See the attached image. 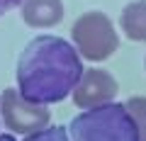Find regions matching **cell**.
<instances>
[{"label": "cell", "mask_w": 146, "mask_h": 141, "mask_svg": "<svg viewBox=\"0 0 146 141\" xmlns=\"http://www.w3.org/2000/svg\"><path fill=\"white\" fill-rule=\"evenodd\" d=\"M122 32L131 42H146V0H134L122 10Z\"/></svg>", "instance_id": "cell-7"}, {"label": "cell", "mask_w": 146, "mask_h": 141, "mask_svg": "<svg viewBox=\"0 0 146 141\" xmlns=\"http://www.w3.org/2000/svg\"><path fill=\"white\" fill-rule=\"evenodd\" d=\"M127 110L131 112L139 129V139L146 141V97H129L127 100Z\"/></svg>", "instance_id": "cell-8"}, {"label": "cell", "mask_w": 146, "mask_h": 141, "mask_svg": "<svg viewBox=\"0 0 146 141\" xmlns=\"http://www.w3.org/2000/svg\"><path fill=\"white\" fill-rule=\"evenodd\" d=\"M25 141H71V136L63 126H44L42 131L27 134Z\"/></svg>", "instance_id": "cell-9"}, {"label": "cell", "mask_w": 146, "mask_h": 141, "mask_svg": "<svg viewBox=\"0 0 146 141\" xmlns=\"http://www.w3.org/2000/svg\"><path fill=\"white\" fill-rule=\"evenodd\" d=\"M0 141H15V136H10V134H3V136H0Z\"/></svg>", "instance_id": "cell-11"}, {"label": "cell", "mask_w": 146, "mask_h": 141, "mask_svg": "<svg viewBox=\"0 0 146 141\" xmlns=\"http://www.w3.org/2000/svg\"><path fill=\"white\" fill-rule=\"evenodd\" d=\"M63 17V3L61 0H22V20L29 27L49 29L58 24Z\"/></svg>", "instance_id": "cell-6"}, {"label": "cell", "mask_w": 146, "mask_h": 141, "mask_svg": "<svg viewBox=\"0 0 146 141\" xmlns=\"http://www.w3.org/2000/svg\"><path fill=\"white\" fill-rule=\"evenodd\" d=\"M78 49L61 37H34L17 61V93L36 105L66 100L83 75Z\"/></svg>", "instance_id": "cell-1"}, {"label": "cell", "mask_w": 146, "mask_h": 141, "mask_svg": "<svg viewBox=\"0 0 146 141\" xmlns=\"http://www.w3.org/2000/svg\"><path fill=\"white\" fill-rule=\"evenodd\" d=\"M71 95H73V102L83 110L107 105L117 95V80L102 68H88V71H83L78 85L73 88Z\"/></svg>", "instance_id": "cell-5"}, {"label": "cell", "mask_w": 146, "mask_h": 141, "mask_svg": "<svg viewBox=\"0 0 146 141\" xmlns=\"http://www.w3.org/2000/svg\"><path fill=\"white\" fill-rule=\"evenodd\" d=\"M68 136L71 141H141L131 112L117 102L98 105L73 117Z\"/></svg>", "instance_id": "cell-2"}, {"label": "cell", "mask_w": 146, "mask_h": 141, "mask_svg": "<svg viewBox=\"0 0 146 141\" xmlns=\"http://www.w3.org/2000/svg\"><path fill=\"white\" fill-rule=\"evenodd\" d=\"M0 110H3V119H5L7 129L17 131V134H34L49 126V115L46 105H36L25 100L17 90L7 88L0 95Z\"/></svg>", "instance_id": "cell-4"}, {"label": "cell", "mask_w": 146, "mask_h": 141, "mask_svg": "<svg viewBox=\"0 0 146 141\" xmlns=\"http://www.w3.org/2000/svg\"><path fill=\"white\" fill-rule=\"evenodd\" d=\"M22 5V0H0V12H5V10H12V7Z\"/></svg>", "instance_id": "cell-10"}, {"label": "cell", "mask_w": 146, "mask_h": 141, "mask_svg": "<svg viewBox=\"0 0 146 141\" xmlns=\"http://www.w3.org/2000/svg\"><path fill=\"white\" fill-rule=\"evenodd\" d=\"M71 37L78 54L88 61L110 58L117 51V44H119L110 17L102 15V12H85L83 17H78L71 29Z\"/></svg>", "instance_id": "cell-3"}]
</instances>
